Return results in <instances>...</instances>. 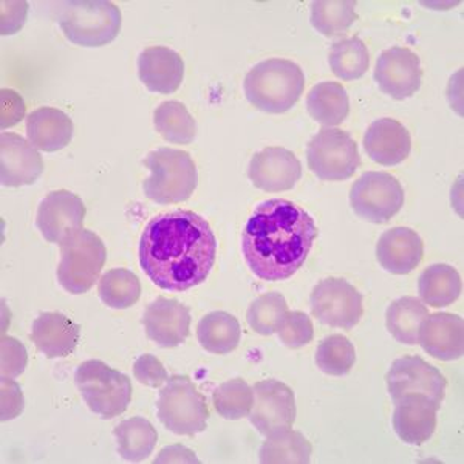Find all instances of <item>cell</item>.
Listing matches in <instances>:
<instances>
[{
	"mask_svg": "<svg viewBox=\"0 0 464 464\" xmlns=\"http://www.w3.org/2000/svg\"><path fill=\"white\" fill-rule=\"evenodd\" d=\"M84 201L67 189L50 192L37 208L36 227L47 242L61 243L74 231L82 229Z\"/></svg>",
	"mask_w": 464,
	"mask_h": 464,
	"instance_id": "obj_15",
	"label": "cell"
},
{
	"mask_svg": "<svg viewBox=\"0 0 464 464\" xmlns=\"http://www.w3.org/2000/svg\"><path fill=\"white\" fill-rule=\"evenodd\" d=\"M277 334L280 341L288 348L295 350L305 347L306 343H312L314 336L312 319L304 312H286Z\"/></svg>",
	"mask_w": 464,
	"mask_h": 464,
	"instance_id": "obj_39",
	"label": "cell"
},
{
	"mask_svg": "<svg viewBox=\"0 0 464 464\" xmlns=\"http://www.w3.org/2000/svg\"><path fill=\"white\" fill-rule=\"evenodd\" d=\"M328 61L333 73L336 74L339 80H359L369 72V48L362 39L356 36L348 37L333 44Z\"/></svg>",
	"mask_w": 464,
	"mask_h": 464,
	"instance_id": "obj_32",
	"label": "cell"
},
{
	"mask_svg": "<svg viewBox=\"0 0 464 464\" xmlns=\"http://www.w3.org/2000/svg\"><path fill=\"white\" fill-rule=\"evenodd\" d=\"M356 362V350L350 339L343 334H332L324 339L316 350V364L330 376H343L350 373Z\"/></svg>",
	"mask_w": 464,
	"mask_h": 464,
	"instance_id": "obj_38",
	"label": "cell"
},
{
	"mask_svg": "<svg viewBox=\"0 0 464 464\" xmlns=\"http://www.w3.org/2000/svg\"><path fill=\"white\" fill-rule=\"evenodd\" d=\"M254 406L251 424L265 437L286 432L293 428L297 415L295 393L288 385L276 380L254 384Z\"/></svg>",
	"mask_w": 464,
	"mask_h": 464,
	"instance_id": "obj_13",
	"label": "cell"
},
{
	"mask_svg": "<svg viewBox=\"0 0 464 464\" xmlns=\"http://www.w3.org/2000/svg\"><path fill=\"white\" fill-rule=\"evenodd\" d=\"M58 24L63 36L80 47H104L121 30V10L107 0L59 4Z\"/></svg>",
	"mask_w": 464,
	"mask_h": 464,
	"instance_id": "obj_5",
	"label": "cell"
},
{
	"mask_svg": "<svg viewBox=\"0 0 464 464\" xmlns=\"http://www.w3.org/2000/svg\"><path fill=\"white\" fill-rule=\"evenodd\" d=\"M118 454L132 463H140L152 454L159 443V432L146 418L133 417L120 422L115 430Z\"/></svg>",
	"mask_w": 464,
	"mask_h": 464,
	"instance_id": "obj_30",
	"label": "cell"
},
{
	"mask_svg": "<svg viewBox=\"0 0 464 464\" xmlns=\"http://www.w3.org/2000/svg\"><path fill=\"white\" fill-rule=\"evenodd\" d=\"M2 376L4 378H17L27 369V348L24 347L17 339L2 338Z\"/></svg>",
	"mask_w": 464,
	"mask_h": 464,
	"instance_id": "obj_40",
	"label": "cell"
},
{
	"mask_svg": "<svg viewBox=\"0 0 464 464\" xmlns=\"http://www.w3.org/2000/svg\"><path fill=\"white\" fill-rule=\"evenodd\" d=\"M32 341L47 358H65L80 343V325L63 313H41L33 322Z\"/></svg>",
	"mask_w": 464,
	"mask_h": 464,
	"instance_id": "obj_24",
	"label": "cell"
},
{
	"mask_svg": "<svg viewBox=\"0 0 464 464\" xmlns=\"http://www.w3.org/2000/svg\"><path fill=\"white\" fill-rule=\"evenodd\" d=\"M459 271L448 264L430 265L418 279V295L424 305L443 308L452 305L461 295Z\"/></svg>",
	"mask_w": 464,
	"mask_h": 464,
	"instance_id": "obj_26",
	"label": "cell"
},
{
	"mask_svg": "<svg viewBox=\"0 0 464 464\" xmlns=\"http://www.w3.org/2000/svg\"><path fill=\"white\" fill-rule=\"evenodd\" d=\"M143 325L148 338L160 347H179L189 338L190 313L181 302L159 297L146 308Z\"/></svg>",
	"mask_w": 464,
	"mask_h": 464,
	"instance_id": "obj_18",
	"label": "cell"
},
{
	"mask_svg": "<svg viewBox=\"0 0 464 464\" xmlns=\"http://www.w3.org/2000/svg\"><path fill=\"white\" fill-rule=\"evenodd\" d=\"M24 411V395L21 387L13 378L2 376V421L19 417Z\"/></svg>",
	"mask_w": 464,
	"mask_h": 464,
	"instance_id": "obj_42",
	"label": "cell"
},
{
	"mask_svg": "<svg viewBox=\"0 0 464 464\" xmlns=\"http://www.w3.org/2000/svg\"><path fill=\"white\" fill-rule=\"evenodd\" d=\"M393 429L398 438L411 446H422L437 429V411L441 409L424 395H407L395 402Z\"/></svg>",
	"mask_w": 464,
	"mask_h": 464,
	"instance_id": "obj_19",
	"label": "cell"
},
{
	"mask_svg": "<svg viewBox=\"0 0 464 464\" xmlns=\"http://www.w3.org/2000/svg\"><path fill=\"white\" fill-rule=\"evenodd\" d=\"M153 124L168 143L190 144L196 140V120L179 101H164L160 104L153 111Z\"/></svg>",
	"mask_w": 464,
	"mask_h": 464,
	"instance_id": "obj_31",
	"label": "cell"
},
{
	"mask_svg": "<svg viewBox=\"0 0 464 464\" xmlns=\"http://www.w3.org/2000/svg\"><path fill=\"white\" fill-rule=\"evenodd\" d=\"M159 418L164 428L175 435L192 437L205 432L209 420V409L190 378L170 376L160 392Z\"/></svg>",
	"mask_w": 464,
	"mask_h": 464,
	"instance_id": "obj_8",
	"label": "cell"
},
{
	"mask_svg": "<svg viewBox=\"0 0 464 464\" xmlns=\"http://www.w3.org/2000/svg\"><path fill=\"white\" fill-rule=\"evenodd\" d=\"M286 312H288V304L285 297L273 291L251 302L246 313V321L253 332L262 336H271L279 330Z\"/></svg>",
	"mask_w": 464,
	"mask_h": 464,
	"instance_id": "obj_37",
	"label": "cell"
},
{
	"mask_svg": "<svg viewBox=\"0 0 464 464\" xmlns=\"http://www.w3.org/2000/svg\"><path fill=\"white\" fill-rule=\"evenodd\" d=\"M428 316V306L417 297L407 295L389 305L385 312V327L398 343L417 345L422 322Z\"/></svg>",
	"mask_w": 464,
	"mask_h": 464,
	"instance_id": "obj_28",
	"label": "cell"
},
{
	"mask_svg": "<svg viewBox=\"0 0 464 464\" xmlns=\"http://www.w3.org/2000/svg\"><path fill=\"white\" fill-rule=\"evenodd\" d=\"M198 463L196 454L183 446H172L164 449L163 452L157 457L155 463Z\"/></svg>",
	"mask_w": 464,
	"mask_h": 464,
	"instance_id": "obj_44",
	"label": "cell"
},
{
	"mask_svg": "<svg viewBox=\"0 0 464 464\" xmlns=\"http://www.w3.org/2000/svg\"><path fill=\"white\" fill-rule=\"evenodd\" d=\"M2 129L16 126L25 115V102L14 90L2 89Z\"/></svg>",
	"mask_w": 464,
	"mask_h": 464,
	"instance_id": "obj_43",
	"label": "cell"
},
{
	"mask_svg": "<svg viewBox=\"0 0 464 464\" xmlns=\"http://www.w3.org/2000/svg\"><path fill=\"white\" fill-rule=\"evenodd\" d=\"M144 166L150 170V175L144 179V194L159 205L188 201L198 185L196 161L185 150L157 149L146 157Z\"/></svg>",
	"mask_w": 464,
	"mask_h": 464,
	"instance_id": "obj_4",
	"label": "cell"
},
{
	"mask_svg": "<svg viewBox=\"0 0 464 464\" xmlns=\"http://www.w3.org/2000/svg\"><path fill=\"white\" fill-rule=\"evenodd\" d=\"M317 236L314 218L302 206L280 198L262 201L243 229V257L259 279H290L305 264Z\"/></svg>",
	"mask_w": 464,
	"mask_h": 464,
	"instance_id": "obj_2",
	"label": "cell"
},
{
	"mask_svg": "<svg viewBox=\"0 0 464 464\" xmlns=\"http://www.w3.org/2000/svg\"><path fill=\"white\" fill-rule=\"evenodd\" d=\"M306 109L313 120L322 126H339L350 111L347 90L333 81L316 84L306 96Z\"/></svg>",
	"mask_w": 464,
	"mask_h": 464,
	"instance_id": "obj_27",
	"label": "cell"
},
{
	"mask_svg": "<svg viewBox=\"0 0 464 464\" xmlns=\"http://www.w3.org/2000/svg\"><path fill=\"white\" fill-rule=\"evenodd\" d=\"M387 389L393 402L407 395H424L441 406L448 381L443 373L420 356L396 359L385 375Z\"/></svg>",
	"mask_w": 464,
	"mask_h": 464,
	"instance_id": "obj_12",
	"label": "cell"
},
{
	"mask_svg": "<svg viewBox=\"0 0 464 464\" xmlns=\"http://www.w3.org/2000/svg\"><path fill=\"white\" fill-rule=\"evenodd\" d=\"M133 373L135 378L141 384L157 389L166 384L169 380L168 372L164 369L163 362L159 358H155L153 354H143L135 361L133 364Z\"/></svg>",
	"mask_w": 464,
	"mask_h": 464,
	"instance_id": "obj_41",
	"label": "cell"
},
{
	"mask_svg": "<svg viewBox=\"0 0 464 464\" xmlns=\"http://www.w3.org/2000/svg\"><path fill=\"white\" fill-rule=\"evenodd\" d=\"M74 381L90 411L106 420L122 415L132 401V381L100 359L82 362Z\"/></svg>",
	"mask_w": 464,
	"mask_h": 464,
	"instance_id": "obj_7",
	"label": "cell"
},
{
	"mask_svg": "<svg viewBox=\"0 0 464 464\" xmlns=\"http://www.w3.org/2000/svg\"><path fill=\"white\" fill-rule=\"evenodd\" d=\"M369 159L381 166H396L411 155V133L393 118H381L370 124L364 135Z\"/></svg>",
	"mask_w": 464,
	"mask_h": 464,
	"instance_id": "obj_23",
	"label": "cell"
},
{
	"mask_svg": "<svg viewBox=\"0 0 464 464\" xmlns=\"http://www.w3.org/2000/svg\"><path fill=\"white\" fill-rule=\"evenodd\" d=\"M248 177L256 188L265 192H285L301 179V161L288 149L265 148L251 159Z\"/></svg>",
	"mask_w": 464,
	"mask_h": 464,
	"instance_id": "obj_16",
	"label": "cell"
},
{
	"mask_svg": "<svg viewBox=\"0 0 464 464\" xmlns=\"http://www.w3.org/2000/svg\"><path fill=\"white\" fill-rule=\"evenodd\" d=\"M358 19L356 2H313L310 22L325 37L341 36Z\"/></svg>",
	"mask_w": 464,
	"mask_h": 464,
	"instance_id": "obj_35",
	"label": "cell"
},
{
	"mask_svg": "<svg viewBox=\"0 0 464 464\" xmlns=\"http://www.w3.org/2000/svg\"><path fill=\"white\" fill-rule=\"evenodd\" d=\"M373 76L382 93L393 100H406L421 89V61L409 48H389L376 61Z\"/></svg>",
	"mask_w": 464,
	"mask_h": 464,
	"instance_id": "obj_14",
	"label": "cell"
},
{
	"mask_svg": "<svg viewBox=\"0 0 464 464\" xmlns=\"http://www.w3.org/2000/svg\"><path fill=\"white\" fill-rule=\"evenodd\" d=\"M350 205L365 222L382 225L401 211L404 189L400 179L387 172H365L350 189Z\"/></svg>",
	"mask_w": 464,
	"mask_h": 464,
	"instance_id": "obj_10",
	"label": "cell"
},
{
	"mask_svg": "<svg viewBox=\"0 0 464 464\" xmlns=\"http://www.w3.org/2000/svg\"><path fill=\"white\" fill-rule=\"evenodd\" d=\"M306 160L313 174L324 181L348 179L361 164L356 141L350 133L334 127H325L312 138Z\"/></svg>",
	"mask_w": 464,
	"mask_h": 464,
	"instance_id": "obj_9",
	"label": "cell"
},
{
	"mask_svg": "<svg viewBox=\"0 0 464 464\" xmlns=\"http://www.w3.org/2000/svg\"><path fill=\"white\" fill-rule=\"evenodd\" d=\"M424 257V242L411 227H392L376 245L378 264L391 275H409Z\"/></svg>",
	"mask_w": 464,
	"mask_h": 464,
	"instance_id": "obj_20",
	"label": "cell"
},
{
	"mask_svg": "<svg viewBox=\"0 0 464 464\" xmlns=\"http://www.w3.org/2000/svg\"><path fill=\"white\" fill-rule=\"evenodd\" d=\"M138 78L150 92L170 95L183 84L185 61L172 48H146L138 56Z\"/></svg>",
	"mask_w": 464,
	"mask_h": 464,
	"instance_id": "obj_21",
	"label": "cell"
},
{
	"mask_svg": "<svg viewBox=\"0 0 464 464\" xmlns=\"http://www.w3.org/2000/svg\"><path fill=\"white\" fill-rule=\"evenodd\" d=\"M101 301L113 310H127L137 304L141 295V282L132 271L109 269L98 285Z\"/></svg>",
	"mask_w": 464,
	"mask_h": 464,
	"instance_id": "obj_34",
	"label": "cell"
},
{
	"mask_svg": "<svg viewBox=\"0 0 464 464\" xmlns=\"http://www.w3.org/2000/svg\"><path fill=\"white\" fill-rule=\"evenodd\" d=\"M418 343L438 361L461 358L464 352L463 319L452 313L429 314L422 322Z\"/></svg>",
	"mask_w": 464,
	"mask_h": 464,
	"instance_id": "obj_22",
	"label": "cell"
},
{
	"mask_svg": "<svg viewBox=\"0 0 464 464\" xmlns=\"http://www.w3.org/2000/svg\"><path fill=\"white\" fill-rule=\"evenodd\" d=\"M58 280L72 295H84L95 286L107 260V249L100 236L89 229H80L63 238Z\"/></svg>",
	"mask_w": 464,
	"mask_h": 464,
	"instance_id": "obj_6",
	"label": "cell"
},
{
	"mask_svg": "<svg viewBox=\"0 0 464 464\" xmlns=\"http://www.w3.org/2000/svg\"><path fill=\"white\" fill-rule=\"evenodd\" d=\"M197 338L206 352L227 354L238 347L242 328L237 319L229 313L212 312L198 322Z\"/></svg>",
	"mask_w": 464,
	"mask_h": 464,
	"instance_id": "obj_29",
	"label": "cell"
},
{
	"mask_svg": "<svg viewBox=\"0 0 464 464\" xmlns=\"http://www.w3.org/2000/svg\"><path fill=\"white\" fill-rule=\"evenodd\" d=\"M312 443L301 432L286 430L266 437L260 448V461L265 464L310 463Z\"/></svg>",
	"mask_w": 464,
	"mask_h": 464,
	"instance_id": "obj_33",
	"label": "cell"
},
{
	"mask_svg": "<svg viewBox=\"0 0 464 464\" xmlns=\"http://www.w3.org/2000/svg\"><path fill=\"white\" fill-rule=\"evenodd\" d=\"M44 172V160L30 141L16 133L0 135V179L10 188L30 186Z\"/></svg>",
	"mask_w": 464,
	"mask_h": 464,
	"instance_id": "obj_17",
	"label": "cell"
},
{
	"mask_svg": "<svg viewBox=\"0 0 464 464\" xmlns=\"http://www.w3.org/2000/svg\"><path fill=\"white\" fill-rule=\"evenodd\" d=\"M212 404L217 413L225 420L237 421L248 417L254 406L253 387H249L245 381L231 380L218 385L212 393Z\"/></svg>",
	"mask_w": 464,
	"mask_h": 464,
	"instance_id": "obj_36",
	"label": "cell"
},
{
	"mask_svg": "<svg viewBox=\"0 0 464 464\" xmlns=\"http://www.w3.org/2000/svg\"><path fill=\"white\" fill-rule=\"evenodd\" d=\"M245 95L256 109L280 115L297 104L305 89V76L293 61L265 59L245 76Z\"/></svg>",
	"mask_w": 464,
	"mask_h": 464,
	"instance_id": "obj_3",
	"label": "cell"
},
{
	"mask_svg": "<svg viewBox=\"0 0 464 464\" xmlns=\"http://www.w3.org/2000/svg\"><path fill=\"white\" fill-rule=\"evenodd\" d=\"M313 316L324 325L352 330L364 314L362 295L350 282L338 277L324 279L310 295Z\"/></svg>",
	"mask_w": 464,
	"mask_h": 464,
	"instance_id": "obj_11",
	"label": "cell"
},
{
	"mask_svg": "<svg viewBox=\"0 0 464 464\" xmlns=\"http://www.w3.org/2000/svg\"><path fill=\"white\" fill-rule=\"evenodd\" d=\"M138 253L144 273L161 290H190L211 275L217 257L216 234L196 212H164L144 227Z\"/></svg>",
	"mask_w": 464,
	"mask_h": 464,
	"instance_id": "obj_1",
	"label": "cell"
},
{
	"mask_svg": "<svg viewBox=\"0 0 464 464\" xmlns=\"http://www.w3.org/2000/svg\"><path fill=\"white\" fill-rule=\"evenodd\" d=\"M72 118L54 107H39L27 118L28 141L37 150L58 152L69 146L73 138Z\"/></svg>",
	"mask_w": 464,
	"mask_h": 464,
	"instance_id": "obj_25",
	"label": "cell"
}]
</instances>
